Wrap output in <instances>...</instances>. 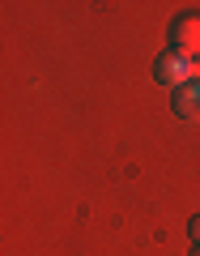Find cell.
I'll use <instances>...</instances> for the list:
<instances>
[{"mask_svg": "<svg viewBox=\"0 0 200 256\" xmlns=\"http://www.w3.org/2000/svg\"><path fill=\"white\" fill-rule=\"evenodd\" d=\"M196 77H200V60H192V56H183V52H171V47H166V52L154 60V82L158 86L179 90V86L196 82Z\"/></svg>", "mask_w": 200, "mask_h": 256, "instance_id": "6da1fadb", "label": "cell"}, {"mask_svg": "<svg viewBox=\"0 0 200 256\" xmlns=\"http://www.w3.org/2000/svg\"><path fill=\"white\" fill-rule=\"evenodd\" d=\"M166 38H171V52H183L192 60H200V18L196 13H179L171 22V30H166Z\"/></svg>", "mask_w": 200, "mask_h": 256, "instance_id": "7a4b0ae2", "label": "cell"}, {"mask_svg": "<svg viewBox=\"0 0 200 256\" xmlns=\"http://www.w3.org/2000/svg\"><path fill=\"white\" fill-rule=\"evenodd\" d=\"M171 111L179 120H188V124H196V120H200V77H196V82H188V86H179V90L171 94Z\"/></svg>", "mask_w": 200, "mask_h": 256, "instance_id": "3957f363", "label": "cell"}, {"mask_svg": "<svg viewBox=\"0 0 200 256\" xmlns=\"http://www.w3.org/2000/svg\"><path fill=\"white\" fill-rule=\"evenodd\" d=\"M188 235H192V244H200V214L188 222Z\"/></svg>", "mask_w": 200, "mask_h": 256, "instance_id": "277c9868", "label": "cell"}, {"mask_svg": "<svg viewBox=\"0 0 200 256\" xmlns=\"http://www.w3.org/2000/svg\"><path fill=\"white\" fill-rule=\"evenodd\" d=\"M188 256H200V244H192V252H188Z\"/></svg>", "mask_w": 200, "mask_h": 256, "instance_id": "5b68a950", "label": "cell"}]
</instances>
